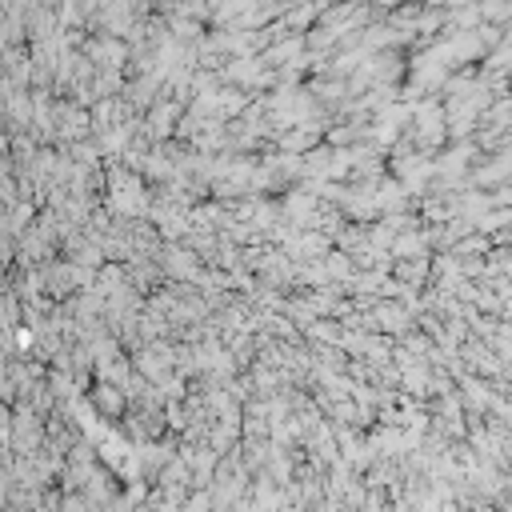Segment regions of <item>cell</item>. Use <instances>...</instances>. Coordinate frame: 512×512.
Returning a JSON list of instances; mask_svg holds the SVG:
<instances>
[{
    "mask_svg": "<svg viewBox=\"0 0 512 512\" xmlns=\"http://www.w3.org/2000/svg\"><path fill=\"white\" fill-rule=\"evenodd\" d=\"M476 8H480V20H492V24L512 20V0H480Z\"/></svg>",
    "mask_w": 512,
    "mask_h": 512,
    "instance_id": "6da1fadb",
    "label": "cell"
}]
</instances>
